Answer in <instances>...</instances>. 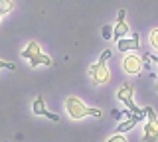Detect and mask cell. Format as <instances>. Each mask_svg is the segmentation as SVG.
Returning <instances> with one entry per match:
<instances>
[{"instance_id": "cell-1", "label": "cell", "mask_w": 158, "mask_h": 142, "mask_svg": "<svg viewBox=\"0 0 158 142\" xmlns=\"http://www.w3.org/2000/svg\"><path fill=\"white\" fill-rule=\"evenodd\" d=\"M65 111L69 115V119L79 120L85 119V116H95V119H101V111L93 109V107H87L79 97H67L65 99Z\"/></svg>"}, {"instance_id": "cell-2", "label": "cell", "mask_w": 158, "mask_h": 142, "mask_svg": "<svg viewBox=\"0 0 158 142\" xmlns=\"http://www.w3.org/2000/svg\"><path fill=\"white\" fill-rule=\"evenodd\" d=\"M22 57H24V59H28L32 67H38V65H52V57L46 55V53L42 51V47H40L38 42H30L28 46L22 50Z\"/></svg>"}, {"instance_id": "cell-3", "label": "cell", "mask_w": 158, "mask_h": 142, "mask_svg": "<svg viewBox=\"0 0 158 142\" xmlns=\"http://www.w3.org/2000/svg\"><path fill=\"white\" fill-rule=\"evenodd\" d=\"M132 95H135V87H132V83H125V85L121 87V89L117 91V99L121 103H125V107L131 112H135V115H140V116H146L144 115V109H138L135 105V101H132Z\"/></svg>"}, {"instance_id": "cell-4", "label": "cell", "mask_w": 158, "mask_h": 142, "mask_svg": "<svg viewBox=\"0 0 158 142\" xmlns=\"http://www.w3.org/2000/svg\"><path fill=\"white\" fill-rule=\"evenodd\" d=\"M89 77H91L93 85H103V83H107L111 79V73H109V67L105 63L97 61L93 65H89Z\"/></svg>"}, {"instance_id": "cell-5", "label": "cell", "mask_w": 158, "mask_h": 142, "mask_svg": "<svg viewBox=\"0 0 158 142\" xmlns=\"http://www.w3.org/2000/svg\"><path fill=\"white\" fill-rule=\"evenodd\" d=\"M123 69H125L128 75H138L142 69V61L138 55H127L123 59Z\"/></svg>"}, {"instance_id": "cell-6", "label": "cell", "mask_w": 158, "mask_h": 142, "mask_svg": "<svg viewBox=\"0 0 158 142\" xmlns=\"http://www.w3.org/2000/svg\"><path fill=\"white\" fill-rule=\"evenodd\" d=\"M127 119L121 122V124L117 126V134H123V132H127V130H131V128H135V126L138 124V122H140L142 119H144V116H140V115H135V112H131L128 111L127 112Z\"/></svg>"}, {"instance_id": "cell-7", "label": "cell", "mask_w": 158, "mask_h": 142, "mask_svg": "<svg viewBox=\"0 0 158 142\" xmlns=\"http://www.w3.org/2000/svg\"><path fill=\"white\" fill-rule=\"evenodd\" d=\"M125 16H127V12L125 10H121L118 12V18H117V24H115V28H113V40H121V38H125L127 34H128V26H127V22H125Z\"/></svg>"}, {"instance_id": "cell-8", "label": "cell", "mask_w": 158, "mask_h": 142, "mask_svg": "<svg viewBox=\"0 0 158 142\" xmlns=\"http://www.w3.org/2000/svg\"><path fill=\"white\" fill-rule=\"evenodd\" d=\"M144 142H156L158 140V119L152 116V119H146L144 124Z\"/></svg>"}, {"instance_id": "cell-9", "label": "cell", "mask_w": 158, "mask_h": 142, "mask_svg": "<svg viewBox=\"0 0 158 142\" xmlns=\"http://www.w3.org/2000/svg\"><path fill=\"white\" fill-rule=\"evenodd\" d=\"M117 47H118V51H136L138 47H140L138 34H132L131 40H125V38H121V40L117 42Z\"/></svg>"}, {"instance_id": "cell-10", "label": "cell", "mask_w": 158, "mask_h": 142, "mask_svg": "<svg viewBox=\"0 0 158 142\" xmlns=\"http://www.w3.org/2000/svg\"><path fill=\"white\" fill-rule=\"evenodd\" d=\"M32 111H34V115H36V116H46V115H48V109H46V101H44V97H36V99H34Z\"/></svg>"}, {"instance_id": "cell-11", "label": "cell", "mask_w": 158, "mask_h": 142, "mask_svg": "<svg viewBox=\"0 0 158 142\" xmlns=\"http://www.w3.org/2000/svg\"><path fill=\"white\" fill-rule=\"evenodd\" d=\"M12 8H14L12 0H0V16H2V14H8Z\"/></svg>"}, {"instance_id": "cell-12", "label": "cell", "mask_w": 158, "mask_h": 142, "mask_svg": "<svg viewBox=\"0 0 158 142\" xmlns=\"http://www.w3.org/2000/svg\"><path fill=\"white\" fill-rule=\"evenodd\" d=\"M148 40H150V46L154 47V50H158V28H154V30L150 32V36H148Z\"/></svg>"}, {"instance_id": "cell-13", "label": "cell", "mask_w": 158, "mask_h": 142, "mask_svg": "<svg viewBox=\"0 0 158 142\" xmlns=\"http://www.w3.org/2000/svg\"><path fill=\"white\" fill-rule=\"evenodd\" d=\"M101 34H103V38H105V40H109V38H113V26H109V24H105V28L101 30Z\"/></svg>"}, {"instance_id": "cell-14", "label": "cell", "mask_w": 158, "mask_h": 142, "mask_svg": "<svg viewBox=\"0 0 158 142\" xmlns=\"http://www.w3.org/2000/svg\"><path fill=\"white\" fill-rule=\"evenodd\" d=\"M107 142H127V136L125 134H113Z\"/></svg>"}, {"instance_id": "cell-15", "label": "cell", "mask_w": 158, "mask_h": 142, "mask_svg": "<svg viewBox=\"0 0 158 142\" xmlns=\"http://www.w3.org/2000/svg\"><path fill=\"white\" fill-rule=\"evenodd\" d=\"M0 69H10V71H16V65L10 61H0Z\"/></svg>"}, {"instance_id": "cell-16", "label": "cell", "mask_w": 158, "mask_h": 142, "mask_svg": "<svg viewBox=\"0 0 158 142\" xmlns=\"http://www.w3.org/2000/svg\"><path fill=\"white\" fill-rule=\"evenodd\" d=\"M109 57H111V50H105V51L101 53V57H99V61H101V63H105V61L109 59Z\"/></svg>"}, {"instance_id": "cell-17", "label": "cell", "mask_w": 158, "mask_h": 142, "mask_svg": "<svg viewBox=\"0 0 158 142\" xmlns=\"http://www.w3.org/2000/svg\"><path fill=\"white\" fill-rule=\"evenodd\" d=\"M46 116H48L49 120H53V122H59V116H57V115H53V112H49V111H48V115H46Z\"/></svg>"}, {"instance_id": "cell-18", "label": "cell", "mask_w": 158, "mask_h": 142, "mask_svg": "<svg viewBox=\"0 0 158 142\" xmlns=\"http://www.w3.org/2000/svg\"><path fill=\"white\" fill-rule=\"evenodd\" d=\"M148 59H152V61L158 63V55H150V53H148Z\"/></svg>"}, {"instance_id": "cell-19", "label": "cell", "mask_w": 158, "mask_h": 142, "mask_svg": "<svg viewBox=\"0 0 158 142\" xmlns=\"http://www.w3.org/2000/svg\"><path fill=\"white\" fill-rule=\"evenodd\" d=\"M156 83H158V79H156Z\"/></svg>"}]
</instances>
